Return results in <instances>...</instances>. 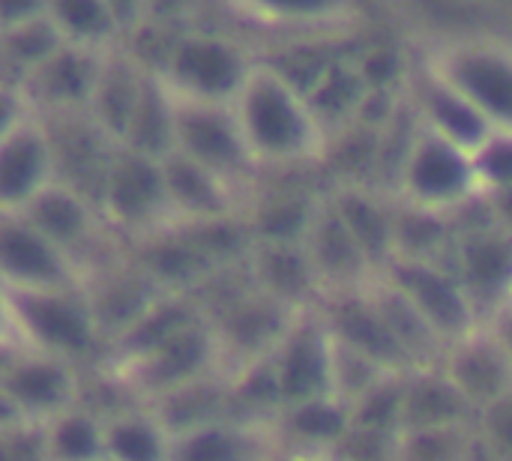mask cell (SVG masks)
<instances>
[{
    "mask_svg": "<svg viewBox=\"0 0 512 461\" xmlns=\"http://www.w3.org/2000/svg\"><path fill=\"white\" fill-rule=\"evenodd\" d=\"M417 180H420L423 189L441 192V189H450V186L459 183V168H456V162H453L450 156H429V159L420 165Z\"/></svg>",
    "mask_w": 512,
    "mask_h": 461,
    "instance_id": "obj_8",
    "label": "cell"
},
{
    "mask_svg": "<svg viewBox=\"0 0 512 461\" xmlns=\"http://www.w3.org/2000/svg\"><path fill=\"white\" fill-rule=\"evenodd\" d=\"M417 294L423 300V306L441 321V324H456L462 318L459 300L453 297V291L447 285H441L432 276H423V282H417Z\"/></svg>",
    "mask_w": 512,
    "mask_h": 461,
    "instance_id": "obj_4",
    "label": "cell"
},
{
    "mask_svg": "<svg viewBox=\"0 0 512 461\" xmlns=\"http://www.w3.org/2000/svg\"><path fill=\"white\" fill-rule=\"evenodd\" d=\"M453 411H456L453 399H450L444 390H438V387L420 390V393L414 396V402H411V414H414V420H420V423H438V420L450 417Z\"/></svg>",
    "mask_w": 512,
    "mask_h": 461,
    "instance_id": "obj_7",
    "label": "cell"
},
{
    "mask_svg": "<svg viewBox=\"0 0 512 461\" xmlns=\"http://www.w3.org/2000/svg\"><path fill=\"white\" fill-rule=\"evenodd\" d=\"M321 381V363L315 348H297L285 366V390L294 396H306Z\"/></svg>",
    "mask_w": 512,
    "mask_h": 461,
    "instance_id": "obj_3",
    "label": "cell"
},
{
    "mask_svg": "<svg viewBox=\"0 0 512 461\" xmlns=\"http://www.w3.org/2000/svg\"><path fill=\"white\" fill-rule=\"evenodd\" d=\"M198 357H201V345H198L195 339H183V342L171 345V351L165 354V360H162V372H165L168 378H174V375L186 372L189 366H195V363H198Z\"/></svg>",
    "mask_w": 512,
    "mask_h": 461,
    "instance_id": "obj_12",
    "label": "cell"
},
{
    "mask_svg": "<svg viewBox=\"0 0 512 461\" xmlns=\"http://www.w3.org/2000/svg\"><path fill=\"white\" fill-rule=\"evenodd\" d=\"M345 330H348V336H351L357 345L369 348L372 354H393V339H390V333H387L384 327H378L375 321H369L366 315L348 318V321H345Z\"/></svg>",
    "mask_w": 512,
    "mask_h": 461,
    "instance_id": "obj_6",
    "label": "cell"
},
{
    "mask_svg": "<svg viewBox=\"0 0 512 461\" xmlns=\"http://www.w3.org/2000/svg\"><path fill=\"white\" fill-rule=\"evenodd\" d=\"M60 447L66 456H87L93 450V435L84 423H69L63 432H60Z\"/></svg>",
    "mask_w": 512,
    "mask_h": 461,
    "instance_id": "obj_14",
    "label": "cell"
},
{
    "mask_svg": "<svg viewBox=\"0 0 512 461\" xmlns=\"http://www.w3.org/2000/svg\"><path fill=\"white\" fill-rule=\"evenodd\" d=\"M183 461H234V450L225 438L219 435H204L195 444L186 447Z\"/></svg>",
    "mask_w": 512,
    "mask_h": 461,
    "instance_id": "obj_10",
    "label": "cell"
},
{
    "mask_svg": "<svg viewBox=\"0 0 512 461\" xmlns=\"http://www.w3.org/2000/svg\"><path fill=\"white\" fill-rule=\"evenodd\" d=\"M498 273H501V258H498L495 252H483V255L477 258V276H483L486 282H492Z\"/></svg>",
    "mask_w": 512,
    "mask_h": 461,
    "instance_id": "obj_17",
    "label": "cell"
},
{
    "mask_svg": "<svg viewBox=\"0 0 512 461\" xmlns=\"http://www.w3.org/2000/svg\"><path fill=\"white\" fill-rule=\"evenodd\" d=\"M30 315L48 339L63 342V345H81L84 342V327L69 309L54 306V303H42V306H33Z\"/></svg>",
    "mask_w": 512,
    "mask_h": 461,
    "instance_id": "obj_1",
    "label": "cell"
},
{
    "mask_svg": "<svg viewBox=\"0 0 512 461\" xmlns=\"http://www.w3.org/2000/svg\"><path fill=\"white\" fill-rule=\"evenodd\" d=\"M6 261H9V267H15L24 276L51 273V258L45 255V249L33 237H24V234L6 237Z\"/></svg>",
    "mask_w": 512,
    "mask_h": 461,
    "instance_id": "obj_2",
    "label": "cell"
},
{
    "mask_svg": "<svg viewBox=\"0 0 512 461\" xmlns=\"http://www.w3.org/2000/svg\"><path fill=\"white\" fill-rule=\"evenodd\" d=\"M39 216H42V222H45L51 231H57V234H69L72 225H75V210H72L69 204H63V201H45Z\"/></svg>",
    "mask_w": 512,
    "mask_h": 461,
    "instance_id": "obj_15",
    "label": "cell"
},
{
    "mask_svg": "<svg viewBox=\"0 0 512 461\" xmlns=\"http://www.w3.org/2000/svg\"><path fill=\"white\" fill-rule=\"evenodd\" d=\"M465 378L474 390L480 393H492L498 387V369L489 357H474L468 366H465Z\"/></svg>",
    "mask_w": 512,
    "mask_h": 461,
    "instance_id": "obj_13",
    "label": "cell"
},
{
    "mask_svg": "<svg viewBox=\"0 0 512 461\" xmlns=\"http://www.w3.org/2000/svg\"><path fill=\"white\" fill-rule=\"evenodd\" d=\"M114 450L129 461L156 459V444H153L150 432H144V429H138V426L120 429V432L114 435Z\"/></svg>",
    "mask_w": 512,
    "mask_h": 461,
    "instance_id": "obj_9",
    "label": "cell"
},
{
    "mask_svg": "<svg viewBox=\"0 0 512 461\" xmlns=\"http://www.w3.org/2000/svg\"><path fill=\"white\" fill-rule=\"evenodd\" d=\"M60 390V378L51 369H27L12 381V393L27 402H51Z\"/></svg>",
    "mask_w": 512,
    "mask_h": 461,
    "instance_id": "obj_5",
    "label": "cell"
},
{
    "mask_svg": "<svg viewBox=\"0 0 512 461\" xmlns=\"http://www.w3.org/2000/svg\"><path fill=\"white\" fill-rule=\"evenodd\" d=\"M300 429L303 432H315V435H330L339 429V417L324 411V408H312L306 414H300Z\"/></svg>",
    "mask_w": 512,
    "mask_h": 461,
    "instance_id": "obj_16",
    "label": "cell"
},
{
    "mask_svg": "<svg viewBox=\"0 0 512 461\" xmlns=\"http://www.w3.org/2000/svg\"><path fill=\"white\" fill-rule=\"evenodd\" d=\"M150 195H153V180L147 171H129V177L117 186V198L126 207H141L150 201Z\"/></svg>",
    "mask_w": 512,
    "mask_h": 461,
    "instance_id": "obj_11",
    "label": "cell"
}]
</instances>
